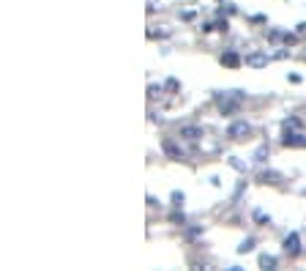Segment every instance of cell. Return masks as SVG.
I'll list each match as a JSON object with an SVG mask.
<instances>
[{
  "instance_id": "1",
  "label": "cell",
  "mask_w": 306,
  "mask_h": 271,
  "mask_svg": "<svg viewBox=\"0 0 306 271\" xmlns=\"http://www.w3.org/2000/svg\"><path fill=\"white\" fill-rule=\"evenodd\" d=\"M243 135H249L246 124H232V126H230V137H243Z\"/></svg>"
},
{
  "instance_id": "2",
  "label": "cell",
  "mask_w": 306,
  "mask_h": 271,
  "mask_svg": "<svg viewBox=\"0 0 306 271\" xmlns=\"http://www.w3.org/2000/svg\"><path fill=\"white\" fill-rule=\"evenodd\" d=\"M284 249H287V252H298V236H290L287 241H284Z\"/></svg>"
},
{
  "instance_id": "3",
  "label": "cell",
  "mask_w": 306,
  "mask_h": 271,
  "mask_svg": "<svg viewBox=\"0 0 306 271\" xmlns=\"http://www.w3.org/2000/svg\"><path fill=\"white\" fill-rule=\"evenodd\" d=\"M183 135H186L189 140H197V137H200L202 132H200V129H183Z\"/></svg>"
}]
</instances>
